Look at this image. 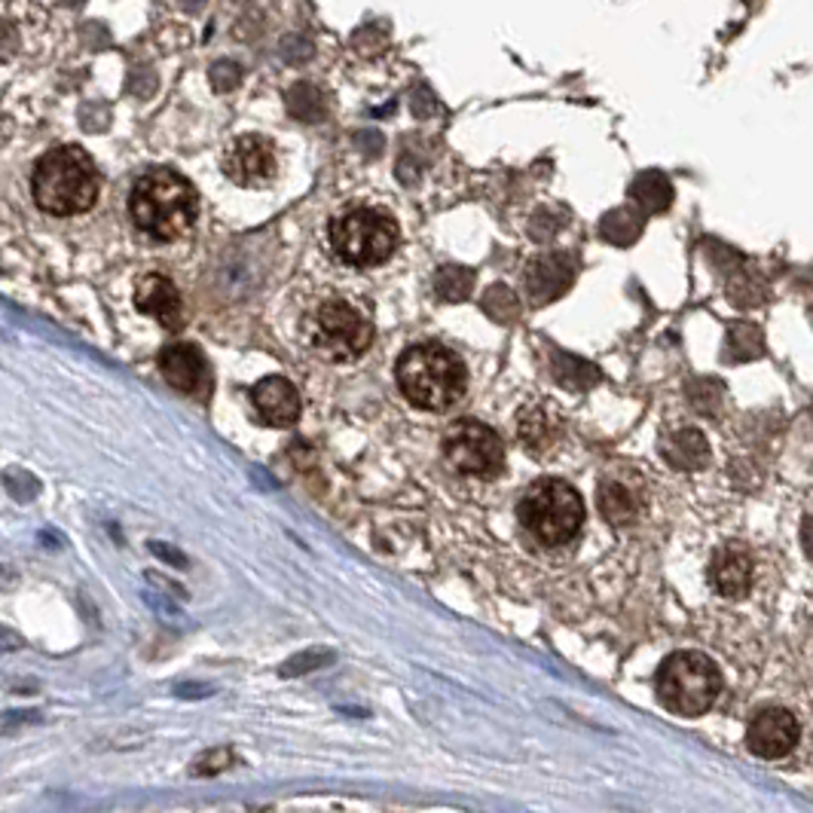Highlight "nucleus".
I'll use <instances>...</instances> for the list:
<instances>
[{
	"label": "nucleus",
	"mask_w": 813,
	"mask_h": 813,
	"mask_svg": "<svg viewBox=\"0 0 813 813\" xmlns=\"http://www.w3.org/2000/svg\"><path fill=\"white\" fill-rule=\"evenodd\" d=\"M129 212L144 236L172 242L187 236L196 224V190L172 168H154L133 187Z\"/></svg>",
	"instance_id": "nucleus-1"
},
{
	"label": "nucleus",
	"mask_w": 813,
	"mask_h": 813,
	"mask_svg": "<svg viewBox=\"0 0 813 813\" xmlns=\"http://www.w3.org/2000/svg\"><path fill=\"white\" fill-rule=\"evenodd\" d=\"M398 385L413 406L441 413L466 395L468 371L453 349L441 343H419L398 359Z\"/></svg>",
	"instance_id": "nucleus-2"
},
{
	"label": "nucleus",
	"mask_w": 813,
	"mask_h": 813,
	"mask_svg": "<svg viewBox=\"0 0 813 813\" xmlns=\"http://www.w3.org/2000/svg\"><path fill=\"white\" fill-rule=\"evenodd\" d=\"M35 199L49 215H80L98 199V172L92 156L77 144L49 150L35 168Z\"/></svg>",
	"instance_id": "nucleus-3"
},
{
	"label": "nucleus",
	"mask_w": 813,
	"mask_h": 813,
	"mask_svg": "<svg viewBox=\"0 0 813 813\" xmlns=\"http://www.w3.org/2000/svg\"><path fill=\"white\" fill-rule=\"evenodd\" d=\"M303 336L315 355L343 364L368 352L373 340V322L355 297L331 294L306 315Z\"/></svg>",
	"instance_id": "nucleus-4"
},
{
	"label": "nucleus",
	"mask_w": 813,
	"mask_h": 813,
	"mask_svg": "<svg viewBox=\"0 0 813 813\" xmlns=\"http://www.w3.org/2000/svg\"><path fill=\"white\" fill-rule=\"evenodd\" d=\"M520 523L541 545H566L585 523V499L566 480L548 478L532 483L520 499Z\"/></svg>",
	"instance_id": "nucleus-5"
},
{
	"label": "nucleus",
	"mask_w": 813,
	"mask_h": 813,
	"mask_svg": "<svg viewBox=\"0 0 813 813\" xmlns=\"http://www.w3.org/2000/svg\"><path fill=\"white\" fill-rule=\"evenodd\" d=\"M658 701L676 716H704L722 692L716 664L701 652H676L660 664Z\"/></svg>",
	"instance_id": "nucleus-6"
},
{
	"label": "nucleus",
	"mask_w": 813,
	"mask_h": 813,
	"mask_svg": "<svg viewBox=\"0 0 813 813\" xmlns=\"http://www.w3.org/2000/svg\"><path fill=\"white\" fill-rule=\"evenodd\" d=\"M398 239L401 233L395 221L373 208H355L331 224V245L336 257L359 270L385 264L395 254Z\"/></svg>",
	"instance_id": "nucleus-7"
},
{
	"label": "nucleus",
	"mask_w": 813,
	"mask_h": 813,
	"mask_svg": "<svg viewBox=\"0 0 813 813\" xmlns=\"http://www.w3.org/2000/svg\"><path fill=\"white\" fill-rule=\"evenodd\" d=\"M443 456L459 474H471V478H496L505 468V447L499 434L474 419H462L447 429Z\"/></svg>",
	"instance_id": "nucleus-8"
},
{
	"label": "nucleus",
	"mask_w": 813,
	"mask_h": 813,
	"mask_svg": "<svg viewBox=\"0 0 813 813\" xmlns=\"http://www.w3.org/2000/svg\"><path fill=\"white\" fill-rule=\"evenodd\" d=\"M221 168L236 187L245 190H264L275 180L278 163H275L273 147L261 135H239L227 144L221 156Z\"/></svg>",
	"instance_id": "nucleus-9"
},
{
	"label": "nucleus",
	"mask_w": 813,
	"mask_h": 813,
	"mask_svg": "<svg viewBox=\"0 0 813 813\" xmlns=\"http://www.w3.org/2000/svg\"><path fill=\"white\" fill-rule=\"evenodd\" d=\"M799 737H802V725L783 706L762 709L746 728V746L758 758H783V755H790Z\"/></svg>",
	"instance_id": "nucleus-10"
},
{
	"label": "nucleus",
	"mask_w": 813,
	"mask_h": 813,
	"mask_svg": "<svg viewBox=\"0 0 813 813\" xmlns=\"http://www.w3.org/2000/svg\"><path fill=\"white\" fill-rule=\"evenodd\" d=\"M575 282V257L566 252L541 254L536 261H529L527 273H523V287L532 303H550V300L562 297Z\"/></svg>",
	"instance_id": "nucleus-11"
},
{
	"label": "nucleus",
	"mask_w": 813,
	"mask_h": 813,
	"mask_svg": "<svg viewBox=\"0 0 813 813\" xmlns=\"http://www.w3.org/2000/svg\"><path fill=\"white\" fill-rule=\"evenodd\" d=\"M159 371L166 376V383L184 392V395H196L208 383V368H205L203 352L187 346V343H175V346L163 349Z\"/></svg>",
	"instance_id": "nucleus-12"
},
{
	"label": "nucleus",
	"mask_w": 813,
	"mask_h": 813,
	"mask_svg": "<svg viewBox=\"0 0 813 813\" xmlns=\"http://www.w3.org/2000/svg\"><path fill=\"white\" fill-rule=\"evenodd\" d=\"M135 306L147 315H154L156 322L166 324L172 331H178L184 324V306H180L178 287L172 285L163 275H144L135 285Z\"/></svg>",
	"instance_id": "nucleus-13"
},
{
	"label": "nucleus",
	"mask_w": 813,
	"mask_h": 813,
	"mask_svg": "<svg viewBox=\"0 0 813 813\" xmlns=\"http://www.w3.org/2000/svg\"><path fill=\"white\" fill-rule=\"evenodd\" d=\"M252 401L257 406V413L264 422L270 425H294L300 417V395L294 385L287 383L285 376H266L261 383L254 385Z\"/></svg>",
	"instance_id": "nucleus-14"
},
{
	"label": "nucleus",
	"mask_w": 813,
	"mask_h": 813,
	"mask_svg": "<svg viewBox=\"0 0 813 813\" xmlns=\"http://www.w3.org/2000/svg\"><path fill=\"white\" fill-rule=\"evenodd\" d=\"M709 581L722 597L737 599L750 594L753 587V560L741 545H725L716 550V557L709 562Z\"/></svg>",
	"instance_id": "nucleus-15"
},
{
	"label": "nucleus",
	"mask_w": 813,
	"mask_h": 813,
	"mask_svg": "<svg viewBox=\"0 0 813 813\" xmlns=\"http://www.w3.org/2000/svg\"><path fill=\"white\" fill-rule=\"evenodd\" d=\"M630 199L643 215L667 212L673 205V180L658 168H648L643 175H636V180L630 184Z\"/></svg>",
	"instance_id": "nucleus-16"
},
{
	"label": "nucleus",
	"mask_w": 813,
	"mask_h": 813,
	"mask_svg": "<svg viewBox=\"0 0 813 813\" xmlns=\"http://www.w3.org/2000/svg\"><path fill=\"white\" fill-rule=\"evenodd\" d=\"M664 459L670 466L682 468V471H692V468L706 466L709 459V443L697 429H682L673 431L670 438L664 441Z\"/></svg>",
	"instance_id": "nucleus-17"
},
{
	"label": "nucleus",
	"mask_w": 813,
	"mask_h": 813,
	"mask_svg": "<svg viewBox=\"0 0 813 813\" xmlns=\"http://www.w3.org/2000/svg\"><path fill=\"white\" fill-rule=\"evenodd\" d=\"M643 221H646V215L639 208L624 205V208H615L599 221V236L609 245H634L643 236Z\"/></svg>",
	"instance_id": "nucleus-18"
},
{
	"label": "nucleus",
	"mask_w": 813,
	"mask_h": 813,
	"mask_svg": "<svg viewBox=\"0 0 813 813\" xmlns=\"http://www.w3.org/2000/svg\"><path fill=\"white\" fill-rule=\"evenodd\" d=\"M550 373H554L557 383L566 385V389H575V392H585L599 380V371L594 364L575 359V355H566V352L550 355Z\"/></svg>",
	"instance_id": "nucleus-19"
},
{
	"label": "nucleus",
	"mask_w": 813,
	"mask_h": 813,
	"mask_svg": "<svg viewBox=\"0 0 813 813\" xmlns=\"http://www.w3.org/2000/svg\"><path fill=\"white\" fill-rule=\"evenodd\" d=\"M599 511H603V517L609 523L624 527V523H634L639 505H636L630 490L621 487V483H603V490H599Z\"/></svg>",
	"instance_id": "nucleus-20"
},
{
	"label": "nucleus",
	"mask_w": 813,
	"mask_h": 813,
	"mask_svg": "<svg viewBox=\"0 0 813 813\" xmlns=\"http://www.w3.org/2000/svg\"><path fill=\"white\" fill-rule=\"evenodd\" d=\"M474 287V273L466 270V266H441L438 275H434V294L438 300H447V303H459L466 300Z\"/></svg>",
	"instance_id": "nucleus-21"
},
{
	"label": "nucleus",
	"mask_w": 813,
	"mask_h": 813,
	"mask_svg": "<svg viewBox=\"0 0 813 813\" xmlns=\"http://www.w3.org/2000/svg\"><path fill=\"white\" fill-rule=\"evenodd\" d=\"M287 110L303 123H322L324 114H327V105H324V96L315 86L297 84L287 92Z\"/></svg>",
	"instance_id": "nucleus-22"
},
{
	"label": "nucleus",
	"mask_w": 813,
	"mask_h": 813,
	"mask_svg": "<svg viewBox=\"0 0 813 813\" xmlns=\"http://www.w3.org/2000/svg\"><path fill=\"white\" fill-rule=\"evenodd\" d=\"M765 352V340L755 324H737L728 331V343H725V359L731 361H750L758 359Z\"/></svg>",
	"instance_id": "nucleus-23"
},
{
	"label": "nucleus",
	"mask_w": 813,
	"mask_h": 813,
	"mask_svg": "<svg viewBox=\"0 0 813 813\" xmlns=\"http://www.w3.org/2000/svg\"><path fill=\"white\" fill-rule=\"evenodd\" d=\"M517 294L511 291V287H505V285H492L487 294H483V310H487V315L490 319H496V322H515V315H517Z\"/></svg>",
	"instance_id": "nucleus-24"
},
{
	"label": "nucleus",
	"mask_w": 813,
	"mask_h": 813,
	"mask_svg": "<svg viewBox=\"0 0 813 813\" xmlns=\"http://www.w3.org/2000/svg\"><path fill=\"white\" fill-rule=\"evenodd\" d=\"M523 441L529 447H541V443L554 441V425H550V417L545 410H529L523 417Z\"/></svg>",
	"instance_id": "nucleus-25"
},
{
	"label": "nucleus",
	"mask_w": 813,
	"mask_h": 813,
	"mask_svg": "<svg viewBox=\"0 0 813 813\" xmlns=\"http://www.w3.org/2000/svg\"><path fill=\"white\" fill-rule=\"evenodd\" d=\"M239 80H242L239 65H233V61H217L215 68H212V86H215L217 92H229V89H236Z\"/></svg>",
	"instance_id": "nucleus-26"
},
{
	"label": "nucleus",
	"mask_w": 813,
	"mask_h": 813,
	"mask_svg": "<svg viewBox=\"0 0 813 813\" xmlns=\"http://www.w3.org/2000/svg\"><path fill=\"white\" fill-rule=\"evenodd\" d=\"M434 110H438V101H434V96H431L429 89H419L417 96H413V114L422 117V120H429Z\"/></svg>",
	"instance_id": "nucleus-27"
},
{
	"label": "nucleus",
	"mask_w": 813,
	"mask_h": 813,
	"mask_svg": "<svg viewBox=\"0 0 813 813\" xmlns=\"http://www.w3.org/2000/svg\"><path fill=\"white\" fill-rule=\"evenodd\" d=\"M802 545H804V550H807V557L813 560V517H807V520H804Z\"/></svg>",
	"instance_id": "nucleus-28"
},
{
	"label": "nucleus",
	"mask_w": 813,
	"mask_h": 813,
	"mask_svg": "<svg viewBox=\"0 0 813 813\" xmlns=\"http://www.w3.org/2000/svg\"><path fill=\"white\" fill-rule=\"evenodd\" d=\"M68 3H84V0H68Z\"/></svg>",
	"instance_id": "nucleus-29"
}]
</instances>
